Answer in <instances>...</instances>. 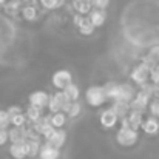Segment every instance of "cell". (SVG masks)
I'll list each match as a JSON object with an SVG mask.
<instances>
[{
  "mask_svg": "<svg viewBox=\"0 0 159 159\" xmlns=\"http://www.w3.org/2000/svg\"><path fill=\"white\" fill-rule=\"evenodd\" d=\"M85 99L87 104L91 107H102L107 102V94L104 91V87L99 85H91L85 91Z\"/></svg>",
  "mask_w": 159,
  "mask_h": 159,
  "instance_id": "cell-1",
  "label": "cell"
},
{
  "mask_svg": "<svg viewBox=\"0 0 159 159\" xmlns=\"http://www.w3.org/2000/svg\"><path fill=\"white\" fill-rule=\"evenodd\" d=\"M139 139L138 130H133L131 127H120L116 133V141L122 147H133Z\"/></svg>",
  "mask_w": 159,
  "mask_h": 159,
  "instance_id": "cell-2",
  "label": "cell"
},
{
  "mask_svg": "<svg viewBox=\"0 0 159 159\" xmlns=\"http://www.w3.org/2000/svg\"><path fill=\"white\" fill-rule=\"evenodd\" d=\"M150 71H152V70H150L145 63L141 62L139 65H136V66L133 68L130 77H131V80H133L134 84H138V85L141 87V85H144V84L148 82V79H150Z\"/></svg>",
  "mask_w": 159,
  "mask_h": 159,
  "instance_id": "cell-3",
  "label": "cell"
},
{
  "mask_svg": "<svg viewBox=\"0 0 159 159\" xmlns=\"http://www.w3.org/2000/svg\"><path fill=\"white\" fill-rule=\"evenodd\" d=\"M8 152H9V155H11L12 159L28 158V139H20V141L11 142Z\"/></svg>",
  "mask_w": 159,
  "mask_h": 159,
  "instance_id": "cell-4",
  "label": "cell"
},
{
  "mask_svg": "<svg viewBox=\"0 0 159 159\" xmlns=\"http://www.w3.org/2000/svg\"><path fill=\"white\" fill-rule=\"evenodd\" d=\"M150 99H152L150 94H147L145 91L139 90V91L136 93L134 99L130 102V110H134V111H141V113H144V111L148 108V105H150Z\"/></svg>",
  "mask_w": 159,
  "mask_h": 159,
  "instance_id": "cell-5",
  "label": "cell"
},
{
  "mask_svg": "<svg viewBox=\"0 0 159 159\" xmlns=\"http://www.w3.org/2000/svg\"><path fill=\"white\" fill-rule=\"evenodd\" d=\"M71 82H73V76L68 70H57L51 77V84L57 90H63Z\"/></svg>",
  "mask_w": 159,
  "mask_h": 159,
  "instance_id": "cell-6",
  "label": "cell"
},
{
  "mask_svg": "<svg viewBox=\"0 0 159 159\" xmlns=\"http://www.w3.org/2000/svg\"><path fill=\"white\" fill-rule=\"evenodd\" d=\"M136 88L131 85V84H119V88H117V96L114 101H124V102H131L136 96Z\"/></svg>",
  "mask_w": 159,
  "mask_h": 159,
  "instance_id": "cell-7",
  "label": "cell"
},
{
  "mask_svg": "<svg viewBox=\"0 0 159 159\" xmlns=\"http://www.w3.org/2000/svg\"><path fill=\"white\" fill-rule=\"evenodd\" d=\"M30 101V105H34V107H39V108H45L48 105V101H50V94L43 90H36L30 94L28 98Z\"/></svg>",
  "mask_w": 159,
  "mask_h": 159,
  "instance_id": "cell-8",
  "label": "cell"
},
{
  "mask_svg": "<svg viewBox=\"0 0 159 159\" xmlns=\"http://www.w3.org/2000/svg\"><path fill=\"white\" fill-rule=\"evenodd\" d=\"M119 120V116L114 113L113 108H107L101 113V125L104 128H113Z\"/></svg>",
  "mask_w": 159,
  "mask_h": 159,
  "instance_id": "cell-9",
  "label": "cell"
},
{
  "mask_svg": "<svg viewBox=\"0 0 159 159\" xmlns=\"http://www.w3.org/2000/svg\"><path fill=\"white\" fill-rule=\"evenodd\" d=\"M59 158H60V148L51 145L48 141L40 147L39 159H59Z\"/></svg>",
  "mask_w": 159,
  "mask_h": 159,
  "instance_id": "cell-10",
  "label": "cell"
},
{
  "mask_svg": "<svg viewBox=\"0 0 159 159\" xmlns=\"http://www.w3.org/2000/svg\"><path fill=\"white\" fill-rule=\"evenodd\" d=\"M88 19H90V22H91L96 28H101V26L105 23V20H107L105 9H99V8L91 9V11H90V14H88Z\"/></svg>",
  "mask_w": 159,
  "mask_h": 159,
  "instance_id": "cell-11",
  "label": "cell"
},
{
  "mask_svg": "<svg viewBox=\"0 0 159 159\" xmlns=\"http://www.w3.org/2000/svg\"><path fill=\"white\" fill-rule=\"evenodd\" d=\"M147 134H152V136H155V134H158L159 133V120L158 117H155V116H150V117H147L144 122H142V127H141Z\"/></svg>",
  "mask_w": 159,
  "mask_h": 159,
  "instance_id": "cell-12",
  "label": "cell"
},
{
  "mask_svg": "<svg viewBox=\"0 0 159 159\" xmlns=\"http://www.w3.org/2000/svg\"><path fill=\"white\" fill-rule=\"evenodd\" d=\"M48 142H50L51 145H54V147H57V148H62V147L65 145V142H66V133H65V130L56 128L54 134L48 139Z\"/></svg>",
  "mask_w": 159,
  "mask_h": 159,
  "instance_id": "cell-13",
  "label": "cell"
},
{
  "mask_svg": "<svg viewBox=\"0 0 159 159\" xmlns=\"http://www.w3.org/2000/svg\"><path fill=\"white\" fill-rule=\"evenodd\" d=\"M56 99H57V102H59V105H60V111L68 113L70 107L73 104V101L70 99V96H68L63 90H59V91L56 93Z\"/></svg>",
  "mask_w": 159,
  "mask_h": 159,
  "instance_id": "cell-14",
  "label": "cell"
},
{
  "mask_svg": "<svg viewBox=\"0 0 159 159\" xmlns=\"http://www.w3.org/2000/svg\"><path fill=\"white\" fill-rule=\"evenodd\" d=\"M111 108H113L114 113L119 116V119L128 116V113H130V104H128V102H124V101H114Z\"/></svg>",
  "mask_w": 159,
  "mask_h": 159,
  "instance_id": "cell-15",
  "label": "cell"
},
{
  "mask_svg": "<svg viewBox=\"0 0 159 159\" xmlns=\"http://www.w3.org/2000/svg\"><path fill=\"white\" fill-rule=\"evenodd\" d=\"M142 114H144V113H141V111L130 110V113H128V120H130V127H131L133 130H139V128L142 127V122H144Z\"/></svg>",
  "mask_w": 159,
  "mask_h": 159,
  "instance_id": "cell-16",
  "label": "cell"
},
{
  "mask_svg": "<svg viewBox=\"0 0 159 159\" xmlns=\"http://www.w3.org/2000/svg\"><path fill=\"white\" fill-rule=\"evenodd\" d=\"M73 6H74V9L79 14H84V16H88L90 11L93 9L91 0H74L73 2Z\"/></svg>",
  "mask_w": 159,
  "mask_h": 159,
  "instance_id": "cell-17",
  "label": "cell"
},
{
  "mask_svg": "<svg viewBox=\"0 0 159 159\" xmlns=\"http://www.w3.org/2000/svg\"><path fill=\"white\" fill-rule=\"evenodd\" d=\"M9 141L11 142H16V141H20V139H26V128L25 127H12L9 131Z\"/></svg>",
  "mask_w": 159,
  "mask_h": 159,
  "instance_id": "cell-18",
  "label": "cell"
},
{
  "mask_svg": "<svg viewBox=\"0 0 159 159\" xmlns=\"http://www.w3.org/2000/svg\"><path fill=\"white\" fill-rule=\"evenodd\" d=\"M65 122H66V113L57 111V113H53V114H51V124H53V127L62 128V127L65 125Z\"/></svg>",
  "mask_w": 159,
  "mask_h": 159,
  "instance_id": "cell-19",
  "label": "cell"
},
{
  "mask_svg": "<svg viewBox=\"0 0 159 159\" xmlns=\"http://www.w3.org/2000/svg\"><path fill=\"white\" fill-rule=\"evenodd\" d=\"M94 30H96V26L90 22V19L85 16V20L80 23V26H79V33L82 34V36H91L93 33H94Z\"/></svg>",
  "mask_w": 159,
  "mask_h": 159,
  "instance_id": "cell-20",
  "label": "cell"
},
{
  "mask_svg": "<svg viewBox=\"0 0 159 159\" xmlns=\"http://www.w3.org/2000/svg\"><path fill=\"white\" fill-rule=\"evenodd\" d=\"M117 88H119V84H116V82H107L105 85H104V91H105L107 94V99H116V96H117Z\"/></svg>",
  "mask_w": 159,
  "mask_h": 159,
  "instance_id": "cell-21",
  "label": "cell"
},
{
  "mask_svg": "<svg viewBox=\"0 0 159 159\" xmlns=\"http://www.w3.org/2000/svg\"><path fill=\"white\" fill-rule=\"evenodd\" d=\"M22 16H23V19L28 20V22L34 20V19L37 17V9H36V6H33V5L23 6V8H22Z\"/></svg>",
  "mask_w": 159,
  "mask_h": 159,
  "instance_id": "cell-22",
  "label": "cell"
},
{
  "mask_svg": "<svg viewBox=\"0 0 159 159\" xmlns=\"http://www.w3.org/2000/svg\"><path fill=\"white\" fill-rule=\"evenodd\" d=\"M63 91L70 96V99H71V101H77V99H79V96H80L79 87H77L76 84H73V82H71V84H68V85L63 88Z\"/></svg>",
  "mask_w": 159,
  "mask_h": 159,
  "instance_id": "cell-23",
  "label": "cell"
},
{
  "mask_svg": "<svg viewBox=\"0 0 159 159\" xmlns=\"http://www.w3.org/2000/svg\"><path fill=\"white\" fill-rule=\"evenodd\" d=\"M40 141H33V139H28V158H34V156H39V152H40Z\"/></svg>",
  "mask_w": 159,
  "mask_h": 159,
  "instance_id": "cell-24",
  "label": "cell"
},
{
  "mask_svg": "<svg viewBox=\"0 0 159 159\" xmlns=\"http://www.w3.org/2000/svg\"><path fill=\"white\" fill-rule=\"evenodd\" d=\"M26 117H28L30 120H33V122L39 120V119L42 117V108L34 107V105H30L28 107V110H26Z\"/></svg>",
  "mask_w": 159,
  "mask_h": 159,
  "instance_id": "cell-25",
  "label": "cell"
},
{
  "mask_svg": "<svg viewBox=\"0 0 159 159\" xmlns=\"http://www.w3.org/2000/svg\"><path fill=\"white\" fill-rule=\"evenodd\" d=\"M39 2L45 9H57L65 3V0H39Z\"/></svg>",
  "mask_w": 159,
  "mask_h": 159,
  "instance_id": "cell-26",
  "label": "cell"
},
{
  "mask_svg": "<svg viewBox=\"0 0 159 159\" xmlns=\"http://www.w3.org/2000/svg\"><path fill=\"white\" fill-rule=\"evenodd\" d=\"M26 119H28V117H26L23 113H19V114H16V116H11V125H12V127H25Z\"/></svg>",
  "mask_w": 159,
  "mask_h": 159,
  "instance_id": "cell-27",
  "label": "cell"
},
{
  "mask_svg": "<svg viewBox=\"0 0 159 159\" xmlns=\"http://www.w3.org/2000/svg\"><path fill=\"white\" fill-rule=\"evenodd\" d=\"M80 111H82V105L79 104V101H73V104H71V107H70V110H68V116L70 117H77L79 114H80Z\"/></svg>",
  "mask_w": 159,
  "mask_h": 159,
  "instance_id": "cell-28",
  "label": "cell"
},
{
  "mask_svg": "<svg viewBox=\"0 0 159 159\" xmlns=\"http://www.w3.org/2000/svg\"><path fill=\"white\" fill-rule=\"evenodd\" d=\"M19 8H20V0H9L5 3V9L8 14H16Z\"/></svg>",
  "mask_w": 159,
  "mask_h": 159,
  "instance_id": "cell-29",
  "label": "cell"
},
{
  "mask_svg": "<svg viewBox=\"0 0 159 159\" xmlns=\"http://www.w3.org/2000/svg\"><path fill=\"white\" fill-rule=\"evenodd\" d=\"M9 124H11V116L8 114L6 110H0V128L6 130Z\"/></svg>",
  "mask_w": 159,
  "mask_h": 159,
  "instance_id": "cell-30",
  "label": "cell"
},
{
  "mask_svg": "<svg viewBox=\"0 0 159 159\" xmlns=\"http://www.w3.org/2000/svg\"><path fill=\"white\" fill-rule=\"evenodd\" d=\"M142 63H145L150 70H153V68H155V66L159 63V59L153 57L152 54H147V56H144V57H142Z\"/></svg>",
  "mask_w": 159,
  "mask_h": 159,
  "instance_id": "cell-31",
  "label": "cell"
},
{
  "mask_svg": "<svg viewBox=\"0 0 159 159\" xmlns=\"http://www.w3.org/2000/svg\"><path fill=\"white\" fill-rule=\"evenodd\" d=\"M48 110L51 111V113H57V111H60V105H59V102H57V99H56V94H50V101H48Z\"/></svg>",
  "mask_w": 159,
  "mask_h": 159,
  "instance_id": "cell-32",
  "label": "cell"
},
{
  "mask_svg": "<svg viewBox=\"0 0 159 159\" xmlns=\"http://www.w3.org/2000/svg\"><path fill=\"white\" fill-rule=\"evenodd\" d=\"M148 108H150V113H152V116H155V117H158V119H159V99L153 98V101L150 102Z\"/></svg>",
  "mask_w": 159,
  "mask_h": 159,
  "instance_id": "cell-33",
  "label": "cell"
},
{
  "mask_svg": "<svg viewBox=\"0 0 159 159\" xmlns=\"http://www.w3.org/2000/svg\"><path fill=\"white\" fill-rule=\"evenodd\" d=\"M93 8H99V9H105L110 5V0H91Z\"/></svg>",
  "mask_w": 159,
  "mask_h": 159,
  "instance_id": "cell-34",
  "label": "cell"
},
{
  "mask_svg": "<svg viewBox=\"0 0 159 159\" xmlns=\"http://www.w3.org/2000/svg\"><path fill=\"white\" fill-rule=\"evenodd\" d=\"M150 80H152V84H156V85H159V71L158 70H152L150 71Z\"/></svg>",
  "mask_w": 159,
  "mask_h": 159,
  "instance_id": "cell-35",
  "label": "cell"
},
{
  "mask_svg": "<svg viewBox=\"0 0 159 159\" xmlns=\"http://www.w3.org/2000/svg\"><path fill=\"white\" fill-rule=\"evenodd\" d=\"M6 111H8V114H9V116H16V114H19V113H23V111H22V108H20L19 105L9 107Z\"/></svg>",
  "mask_w": 159,
  "mask_h": 159,
  "instance_id": "cell-36",
  "label": "cell"
},
{
  "mask_svg": "<svg viewBox=\"0 0 159 159\" xmlns=\"http://www.w3.org/2000/svg\"><path fill=\"white\" fill-rule=\"evenodd\" d=\"M6 141H9V134H8V130H2V128H0V145L6 144Z\"/></svg>",
  "mask_w": 159,
  "mask_h": 159,
  "instance_id": "cell-37",
  "label": "cell"
},
{
  "mask_svg": "<svg viewBox=\"0 0 159 159\" xmlns=\"http://www.w3.org/2000/svg\"><path fill=\"white\" fill-rule=\"evenodd\" d=\"M84 20H85V16H84V14H79V12H77V14L73 17V22H74V25H76L77 28L80 26V23H82Z\"/></svg>",
  "mask_w": 159,
  "mask_h": 159,
  "instance_id": "cell-38",
  "label": "cell"
},
{
  "mask_svg": "<svg viewBox=\"0 0 159 159\" xmlns=\"http://www.w3.org/2000/svg\"><path fill=\"white\" fill-rule=\"evenodd\" d=\"M148 54H152L153 57L159 59V45H158V47H153V48L150 50V53H148Z\"/></svg>",
  "mask_w": 159,
  "mask_h": 159,
  "instance_id": "cell-39",
  "label": "cell"
},
{
  "mask_svg": "<svg viewBox=\"0 0 159 159\" xmlns=\"http://www.w3.org/2000/svg\"><path fill=\"white\" fill-rule=\"evenodd\" d=\"M6 3V0H0V5H5Z\"/></svg>",
  "mask_w": 159,
  "mask_h": 159,
  "instance_id": "cell-40",
  "label": "cell"
}]
</instances>
